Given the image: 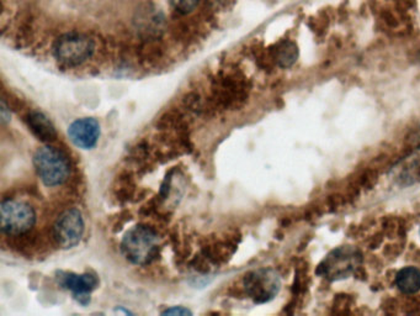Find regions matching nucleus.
<instances>
[{"mask_svg": "<svg viewBox=\"0 0 420 316\" xmlns=\"http://www.w3.org/2000/svg\"><path fill=\"white\" fill-rule=\"evenodd\" d=\"M59 283L64 289L70 290L77 301L86 306L91 301V294L98 285V279L91 273H61Z\"/></svg>", "mask_w": 420, "mask_h": 316, "instance_id": "1a4fd4ad", "label": "nucleus"}, {"mask_svg": "<svg viewBox=\"0 0 420 316\" xmlns=\"http://www.w3.org/2000/svg\"><path fill=\"white\" fill-rule=\"evenodd\" d=\"M33 165L41 181L47 187L61 186L70 178L68 157L52 146H43L38 149L33 156Z\"/></svg>", "mask_w": 420, "mask_h": 316, "instance_id": "f03ea898", "label": "nucleus"}, {"mask_svg": "<svg viewBox=\"0 0 420 316\" xmlns=\"http://www.w3.org/2000/svg\"><path fill=\"white\" fill-rule=\"evenodd\" d=\"M171 6L180 14H190L195 10L201 0H169Z\"/></svg>", "mask_w": 420, "mask_h": 316, "instance_id": "4468645a", "label": "nucleus"}, {"mask_svg": "<svg viewBox=\"0 0 420 316\" xmlns=\"http://www.w3.org/2000/svg\"><path fill=\"white\" fill-rule=\"evenodd\" d=\"M396 285L405 294H415L420 290V271L415 267L402 268L396 277Z\"/></svg>", "mask_w": 420, "mask_h": 316, "instance_id": "f8f14e48", "label": "nucleus"}, {"mask_svg": "<svg viewBox=\"0 0 420 316\" xmlns=\"http://www.w3.org/2000/svg\"><path fill=\"white\" fill-rule=\"evenodd\" d=\"M139 29L148 35H158L163 30L164 17L155 8L147 6L139 15Z\"/></svg>", "mask_w": 420, "mask_h": 316, "instance_id": "9b49d317", "label": "nucleus"}, {"mask_svg": "<svg viewBox=\"0 0 420 316\" xmlns=\"http://www.w3.org/2000/svg\"><path fill=\"white\" fill-rule=\"evenodd\" d=\"M361 263V253L355 247H336L319 263L317 274L330 282L349 278Z\"/></svg>", "mask_w": 420, "mask_h": 316, "instance_id": "20e7f679", "label": "nucleus"}, {"mask_svg": "<svg viewBox=\"0 0 420 316\" xmlns=\"http://www.w3.org/2000/svg\"><path fill=\"white\" fill-rule=\"evenodd\" d=\"M95 51V43L86 33H67L59 36L54 45V59L67 67L86 63Z\"/></svg>", "mask_w": 420, "mask_h": 316, "instance_id": "7ed1b4c3", "label": "nucleus"}, {"mask_svg": "<svg viewBox=\"0 0 420 316\" xmlns=\"http://www.w3.org/2000/svg\"><path fill=\"white\" fill-rule=\"evenodd\" d=\"M84 219L79 210L72 208L59 215L54 225V240L62 248H73L84 234Z\"/></svg>", "mask_w": 420, "mask_h": 316, "instance_id": "0eeeda50", "label": "nucleus"}, {"mask_svg": "<svg viewBox=\"0 0 420 316\" xmlns=\"http://www.w3.org/2000/svg\"><path fill=\"white\" fill-rule=\"evenodd\" d=\"M27 123L33 135L42 142H52L57 137L54 123L41 112H31L29 114Z\"/></svg>", "mask_w": 420, "mask_h": 316, "instance_id": "9d476101", "label": "nucleus"}, {"mask_svg": "<svg viewBox=\"0 0 420 316\" xmlns=\"http://www.w3.org/2000/svg\"><path fill=\"white\" fill-rule=\"evenodd\" d=\"M36 223V214L31 206L17 200L1 203V230L9 236H20L31 230Z\"/></svg>", "mask_w": 420, "mask_h": 316, "instance_id": "39448f33", "label": "nucleus"}, {"mask_svg": "<svg viewBox=\"0 0 420 316\" xmlns=\"http://www.w3.org/2000/svg\"><path fill=\"white\" fill-rule=\"evenodd\" d=\"M298 57L297 46L290 41H283L277 46L275 51V59L277 65L283 68H288L296 62Z\"/></svg>", "mask_w": 420, "mask_h": 316, "instance_id": "ddd939ff", "label": "nucleus"}, {"mask_svg": "<svg viewBox=\"0 0 420 316\" xmlns=\"http://www.w3.org/2000/svg\"><path fill=\"white\" fill-rule=\"evenodd\" d=\"M121 250L130 262L136 266H146L157 257L160 239L157 232L147 226H136L123 237Z\"/></svg>", "mask_w": 420, "mask_h": 316, "instance_id": "f257e3e1", "label": "nucleus"}, {"mask_svg": "<svg viewBox=\"0 0 420 316\" xmlns=\"http://www.w3.org/2000/svg\"><path fill=\"white\" fill-rule=\"evenodd\" d=\"M163 315H192V311L184 306H174L162 313Z\"/></svg>", "mask_w": 420, "mask_h": 316, "instance_id": "2eb2a0df", "label": "nucleus"}, {"mask_svg": "<svg viewBox=\"0 0 420 316\" xmlns=\"http://www.w3.org/2000/svg\"><path fill=\"white\" fill-rule=\"evenodd\" d=\"M244 288L254 303L264 304L279 294L281 289V279L272 268H260L245 276Z\"/></svg>", "mask_w": 420, "mask_h": 316, "instance_id": "423d86ee", "label": "nucleus"}, {"mask_svg": "<svg viewBox=\"0 0 420 316\" xmlns=\"http://www.w3.org/2000/svg\"><path fill=\"white\" fill-rule=\"evenodd\" d=\"M100 133V123L94 118L78 119L68 128L70 141L81 150H91L95 147Z\"/></svg>", "mask_w": 420, "mask_h": 316, "instance_id": "6e6552de", "label": "nucleus"}]
</instances>
